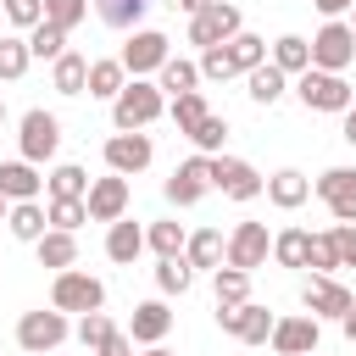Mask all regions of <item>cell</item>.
Listing matches in <instances>:
<instances>
[{"label": "cell", "mask_w": 356, "mask_h": 356, "mask_svg": "<svg viewBox=\"0 0 356 356\" xmlns=\"http://www.w3.org/2000/svg\"><path fill=\"white\" fill-rule=\"evenodd\" d=\"M317 339H323V323L306 312V317H278V328H273V350L278 356H317Z\"/></svg>", "instance_id": "cell-16"}, {"label": "cell", "mask_w": 356, "mask_h": 356, "mask_svg": "<svg viewBox=\"0 0 356 356\" xmlns=\"http://www.w3.org/2000/svg\"><path fill=\"white\" fill-rule=\"evenodd\" d=\"M83 17H89V0H44V22L61 33H72Z\"/></svg>", "instance_id": "cell-40"}, {"label": "cell", "mask_w": 356, "mask_h": 356, "mask_svg": "<svg viewBox=\"0 0 356 356\" xmlns=\"http://www.w3.org/2000/svg\"><path fill=\"white\" fill-rule=\"evenodd\" d=\"M222 50H228V67H234V72H256V67L267 61V39H261V33H234Z\"/></svg>", "instance_id": "cell-31"}, {"label": "cell", "mask_w": 356, "mask_h": 356, "mask_svg": "<svg viewBox=\"0 0 356 356\" xmlns=\"http://www.w3.org/2000/svg\"><path fill=\"white\" fill-rule=\"evenodd\" d=\"M6 22H11V28H28V33H33V28L44 22V0H6Z\"/></svg>", "instance_id": "cell-45"}, {"label": "cell", "mask_w": 356, "mask_h": 356, "mask_svg": "<svg viewBox=\"0 0 356 356\" xmlns=\"http://www.w3.org/2000/svg\"><path fill=\"white\" fill-rule=\"evenodd\" d=\"M217 328L234 334V339H245V345H267L273 328H278V317H273L267 306L245 300V306H217Z\"/></svg>", "instance_id": "cell-9"}, {"label": "cell", "mask_w": 356, "mask_h": 356, "mask_svg": "<svg viewBox=\"0 0 356 356\" xmlns=\"http://www.w3.org/2000/svg\"><path fill=\"white\" fill-rule=\"evenodd\" d=\"M300 300H306V312H312L317 323H323V317H334V323H339V317L356 306V295H350L339 278H317V273L300 284Z\"/></svg>", "instance_id": "cell-13"}, {"label": "cell", "mask_w": 356, "mask_h": 356, "mask_svg": "<svg viewBox=\"0 0 356 356\" xmlns=\"http://www.w3.org/2000/svg\"><path fill=\"white\" fill-rule=\"evenodd\" d=\"M339 139H345V145H356V106L345 111V128H339Z\"/></svg>", "instance_id": "cell-50"}, {"label": "cell", "mask_w": 356, "mask_h": 356, "mask_svg": "<svg viewBox=\"0 0 356 356\" xmlns=\"http://www.w3.org/2000/svg\"><path fill=\"white\" fill-rule=\"evenodd\" d=\"M206 189H211V156L195 150L189 161L172 167V178H167V200H172V206H195Z\"/></svg>", "instance_id": "cell-15"}, {"label": "cell", "mask_w": 356, "mask_h": 356, "mask_svg": "<svg viewBox=\"0 0 356 356\" xmlns=\"http://www.w3.org/2000/svg\"><path fill=\"white\" fill-rule=\"evenodd\" d=\"M211 289H217V306H245V300H250V273L217 267V273H211Z\"/></svg>", "instance_id": "cell-36"}, {"label": "cell", "mask_w": 356, "mask_h": 356, "mask_svg": "<svg viewBox=\"0 0 356 356\" xmlns=\"http://www.w3.org/2000/svg\"><path fill=\"white\" fill-rule=\"evenodd\" d=\"M50 89L56 95H83L89 89V61L78 50H67L61 61H50Z\"/></svg>", "instance_id": "cell-29"}, {"label": "cell", "mask_w": 356, "mask_h": 356, "mask_svg": "<svg viewBox=\"0 0 356 356\" xmlns=\"http://www.w3.org/2000/svg\"><path fill=\"white\" fill-rule=\"evenodd\" d=\"M28 56H33V61H61V56H67V33L50 28V22H39V28L28 33Z\"/></svg>", "instance_id": "cell-37"}, {"label": "cell", "mask_w": 356, "mask_h": 356, "mask_svg": "<svg viewBox=\"0 0 356 356\" xmlns=\"http://www.w3.org/2000/svg\"><path fill=\"white\" fill-rule=\"evenodd\" d=\"M200 78H234V67H228V50L222 44H211V50H200Z\"/></svg>", "instance_id": "cell-46"}, {"label": "cell", "mask_w": 356, "mask_h": 356, "mask_svg": "<svg viewBox=\"0 0 356 356\" xmlns=\"http://www.w3.org/2000/svg\"><path fill=\"white\" fill-rule=\"evenodd\" d=\"M222 256H228V239H222V228H195L189 234V245H184V261L200 273V267H222Z\"/></svg>", "instance_id": "cell-22"}, {"label": "cell", "mask_w": 356, "mask_h": 356, "mask_svg": "<svg viewBox=\"0 0 356 356\" xmlns=\"http://www.w3.org/2000/svg\"><path fill=\"white\" fill-rule=\"evenodd\" d=\"M50 306H56V312H78V317H89V312L106 306V284H100L95 273L67 267V273H56V284H50Z\"/></svg>", "instance_id": "cell-4"}, {"label": "cell", "mask_w": 356, "mask_h": 356, "mask_svg": "<svg viewBox=\"0 0 356 356\" xmlns=\"http://www.w3.org/2000/svg\"><path fill=\"white\" fill-rule=\"evenodd\" d=\"M222 139H228V117H217V111H211V117L189 134V145H195L200 156H217V150H222Z\"/></svg>", "instance_id": "cell-41"}, {"label": "cell", "mask_w": 356, "mask_h": 356, "mask_svg": "<svg viewBox=\"0 0 356 356\" xmlns=\"http://www.w3.org/2000/svg\"><path fill=\"white\" fill-rule=\"evenodd\" d=\"M167 328H172L167 300H139V306H134V317H128V339H134V345H161V339H167Z\"/></svg>", "instance_id": "cell-18"}, {"label": "cell", "mask_w": 356, "mask_h": 356, "mask_svg": "<svg viewBox=\"0 0 356 356\" xmlns=\"http://www.w3.org/2000/svg\"><path fill=\"white\" fill-rule=\"evenodd\" d=\"M356 61V33H350V22H323L317 33H312V67L317 72H345Z\"/></svg>", "instance_id": "cell-8"}, {"label": "cell", "mask_w": 356, "mask_h": 356, "mask_svg": "<svg viewBox=\"0 0 356 356\" xmlns=\"http://www.w3.org/2000/svg\"><path fill=\"white\" fill-rule=\"evenodd\" d=\"M28 61H33V56H28V39H11V33H6V39H0V78H6V83L22 78Z\"/></svg>", "instance_id": "cell-44"}, {"label": "cell", "mask_w": 356, "mask_h": 356, "mask_svg": "<svg viewBox=\"0 0 356 356\" xmlns=\"http://www.w3.org/2000/svg\"><path fill=\"white\" fill-rule=\"evenodd\" d=\"M195 284V267L184 261V256H167V261H156V289L161 295H184Z\"/></svg>", "instance_id": "cell-38"}, {"label": "cell", "mask_w": 356, "mask_h": 356, "mask_svg": "<svg viewBox=\"0 0 356 356\" xmlns=\"http://www.w3.org/2000/svg\"><path fill=\"white\" fill-rule=\"evenodd\" d=\"M312 189H317V200L334 211V222H356V167H328Z\"/></svg>", "instance_id": "cell-14"}, {"label": "cell", "mask_w": 356, "mask_h": 356, "mask_svg": "<svg viewBox=\"0 0 356 356\" xmlns=\"http://www.w3.org/2000/svg\"><path fill=\"white\" fill-rule=\"evenodd\" d=\"M211 189H222L228 200H256L267 195V178L239 156H211Z\"/></svg>", "instance_id": "cell-10"}, {"label": "cell", "mask_w": 356, "mask_h": 356, "mask_svg": "<svg viewBox=\"0 0 356 356\" xmlns=\"http://www.w3.org/2000/svg\"><path fill=\"white\" fill-rule=\"evenodd\" d=\"M306 267H312L317 278H334V273H339V250H334V234H312V256H306Z\"/></svg>", "instance_id": "cell-43"}, {"label": "cell", "mask_w": 356, "mask_h": 356, "mask_svg": "<svg viewBox=\"0 0 356 356\" xmlns=\"http://www.w3.org/2000/svg\"><path fill=\"white\" fill-rule=\"evenodd\" d=\"M72 334V323H67V312H22L17 317V345L28 350V356H44V350H56L61 339Z\"/></svg>", "instance_id": "cell-5"}, {"label": "cell", "mask_w": 356, "mask_h": 356, "mask_svg": "<svg viewBox=\"0 0 356 356\" xmlns=\"http://www.w3.org/2000/svg\"><path fill=\"white\" fill-rule=\"evenodd\" d=\"M122 83H128V67H122L117 56H100V61H89V89H83V95H95V100H117Z\"/></svg>", "instance_id": "cell-25"}, {"label": "cell", "mask_w": 356, "mask_h": 356, "mask_svg": "<svg viewBox=\"0 0 356 356\" xmlns=\"http://www.w3.org/2000/svg\"><path fill=\"white\" fill-rule=\"evenodd\" d=\"M6 217H11V200H6V195H0V222H6Z\"/></svg>", "instance_id": "cell-54"}, {"label": "cell", "mask_w": 356, "mask_h": 356, "mask_svg": "<svg viewBox=\"0 0 356 356\" xmlns=\"http://www.w3.org/2000/svg\"><path fill=\"white\" fill-rule=\"evenodd\" d=\"M33 256H39V267L67 273V267H78V239H72V234H61V228H50V234L33 245Z\"/></svg>", "instance_id": "cell-27"}, {"label": "cell", "mask_w": 356, "mask_h": 356, "mask_svg": "<svg viewBox=\"0 0 356 356\" xmlns=\"http://www.w3.org/2000/svg\"><path fill=\"white\" fill-rule=\"evenodd\" d=\"M234 33H245V17H239L234 0H217V6H206L200 17H189V44H200V50L228 44Z\"/></svg>", "instance_id": "cell-6"}, {"label": "cell", "mask_w": 356, "mask_h": 356, "mask_svg": "<svg viewBox=\"0 0 356 356\" xmlns=\"http://www.w3.org/2000/svg\"><path fill=\"white\" fill-rule=\"evenodd\" d=\"M83 206H89V222H122L128 217V178L122 172H106V178H95L89 184V195H83Z\"/></svg>", "instance_id": "cell-11"}, {"label": "cell", "mask_w": 356, "mask_h": 356, "mask_svg": "<svg viewBox=\"0 0 356 356\" xmlns=\"http://www.w3.org/2000/svg\"><path fill=\"white\" fill-rule=\"evenodd\" d=\"M22 356H28V350H22Z\"/></svg>", "instance_id": "cell-57"}, {"label": "cell", "mask_w": 356, "mask_h": 356, "mask_svg": "<svg viewBox=\"0 0 356 356\" xmlns=\"http://www.w3.org/2000/svg\"><path fill=\"white\" fill-rule=\"evenodd\" d=\"M306 256H312V234L306 228H278L273 234V261L278 267H306Z\"/></svg>", "instance_id": "cell-33"}, {"label": "cell", "mask_w": 356, "mask_h": 356, "mask_svg": "<svg viewBox=\"0 0 356 356\" xmlns=\"http://www.w3.org/2000/svg\"><path fill=\"white\" fill-rule=\"evenodd\" d=\"M72 334H78V345H83V350H100V345L117 334V323H111L106 312H89V317H78V328H72Z\"/></svg>", "instance_id": "cell-39"}, {"label": "cell", "mask_w": 356, "mask_h": 356, "mask_svg": "<svg viewBox=\"0 0 356 356\" xmlns=\"http://www.w3.org/2000/svg\"><path fill=\"white\" fill-rule=\"evenodd\" d=\"M167 117H172V128H178V134L189 139V134H195V128H200V122L211 117V106H206V95L195 89V95H178V100L167 106Z\"/></svg>", "instance_id": "cell-35"}, {"label": "cell", "mask_w": 356, "mask_h": 356, "mask_svg": "<svg viewBox=\"0 0 356 356\" xmlns=\"http://www.w3.org/2000/svg\"><path fill=\"white\" fill-rule=\"evenodd\" d=\"M161 111H167V95H161L150 78H128L122 95L111 100V122H117V134H145Z\"/></svg>", "instance_id": "cell-1"}, {"label": "cell", "mask_w": 356, "mask_h": 356, "mask_svg": "<svg viewBox=\"0 0 356 356\" xmlns=\"http://www.w3.org/2000/svg\"><path fill=\"white\" fill-rule=\"evenodd\" d=\"M17 150H22V161H33V167L56 161V150H61V122H56L44 106L22 111V122H17Z\"/></svg>", "instance_id": "cell-3"}, {"label": "cell", "mask_w": 356, "mask_h": 356, "mask_svg": "<svg viewBox=\"0 0 356 356\" xmlns=\"http://www.w3.org/2000/svg\"><path fill=\"white\" fill-rule=\"evenodd\" d=\"M334 250H339V267H356V222H334Z\"/></svg>", "instance_id": "cell-47"}, {"label": "cell", "mask_w": 356, "mask_h": 356, "mask_svg": "<svg viewBox=\"0 0 356 356\" xmlns=\"http://www.w3.org/2000/svg\"><path fill=\"white\" fill-rule=\"evenodd\" d=\"M267 200H273L278 211H295V206H306V200H312V178H306V172H295V167H278V172L267 178Z\"/></svg>", "instance_id": "cell-20"}, {"label": "cell", "mask_w": 356, "mask_h": 356, "mask_svg": "<svg viewBox=\"0 0 356 356\" xmlns=\"http://www.w3.org/2000/svg\"><path fill=\"white\" fill-rule=\"evenodd\" d=\"M145 250H150V245H145V228H139V222H128V217H122V222H111V228H106V256H111L117 267H134Z\"/></svg>", "instance_id": "cell-21"}, {"label": "cell", "mask_w": 356, "mask_h": 356, "mask_svg": "<svg viewBox=\"0 0 356 356\" xmlns=\"http://www.w3.org/2000/svg\"><path fill=\"white\" fill-rule=\"evenodd\" d=\"M156 89H161V95H172V100H178V95H195V89H200V61L167 56V67L156 72Z\"/></svg>", "instance_id": "cell-26"}, {"label": "cell", "mask_w": 356, "mask_h": 356, "mask_svg": "<svg viewBox=\"0 0 356 356\" xmlns=\"http://www.w3.org/2000/svg\"><path fill=\"white\" fill-rule=\"evenodd\" d=\"M295 95L306 111H334V117H345L356 106V89L345 83V72H317V67H306L295 78Z\"/></svg>", "instance_id": "cell-2"}, {"label": "cell", "mask_w": 356, "mask_h": 356, "mask_svg": "<svg viewBox=\"0 0 356 356\" xmlns=\"http://www.w3.org/2000/svg\"><path fill=\"white\" fill-rule=\"evenodd\" d=\"M145 245L167 261V256H184V245H189V228L184 222H172V217H161V222H150L145 228Z\"/></svg>", "instance_id": "cell-32"}, {"label": "cell", "mask_w": 356, "mask_h": 356, "mask_svg": "<svg viewBox=\"0 0 356 356\" xmlns=\"http://www.w3.org/2000/svg\"><path fill=\"white\" fill-rule=\"evenodd\" d=\"M150 156H156L150 134H111V139H106V167H111V172H122V178L145 172V167H150Z\"/></svg>", "instance_id": "cell-17"}, {"label": "cell", "mask_w": 356, "mask_h": 356, "mask_svg": "<svg viewBox=\"0 0 356 356\" xmlns=\"http://www.w3.org/2000/svg\"><path fill=\"white\" fill-rule=\"evenodd\" d=\"M284 89H289V78H284L273 61H261L256 72H245V95H250L256 106H278V100H284Z\"/></svg>", "instance_id": "cell-30"}, {"label": "cell", "mask_w": 356, "mask_h": 356, "mask_svg": "<svg viewBox=\"0 0 356 356\" xmlns=\"http://www.w3.org/2000/svg\"><path fill=\"white\" fill-rule=\"evenodd\" d=\"M89 184H95V178H89L78 161H56V167H50V178H44V195H50V200H83V195H89Z\"/></svg>", "instance_id": "cell-23"}, {"label": "cell", "mask_w": 356, "mask_h": 356, "mask_svg": "<svg viewBox=\"0 0 356 356\" xmlns=\"http://www.w3.org/2000/svg\"><path fill=\"white\" fill-rule=\"evenodd\" d=\"M273 256V239H267V222H239L234 234H228V256H222V267H239V273H256L261 261Z\"/></svg>", "instance_id": "cell-12"}, {"label": "cell", "mask_w": 356, "mask_h": 356, "mask_svg": "<svg viewBox=\"0 0 356 356\" xmlns=\"http://www.w3.org/2000/svg\"><path fill=\"white\" fill-rule=\"evenodd\" d=\"M0 128H6V100H0Z\"/></svg>", "instance_id": "cell-55"}, {"label": "cell", "mask_w": 356, "mask_h": 356, "mask_svg": "<svg viewBox=\"0 0 356 356\" xmlns=\"http://www.w3.org/2000/svg\"><path fill=\"white\" fill-rule=\"evenodd\" d=\"M312 6H317L328 22H339V11H356V0H312Z\"/></svg>", "instance_id": "cell-49"}, {"label": "cell", "mask_w": 356, "mask_h": 356, "mask_svg": "<svg viewBox=\"0 0 356 356\" xmlns=\"http://www.w3.org/2000/svg\"><path fill=\"white\" fill-rule=\"evenodd\" d=\"M39 189H44V172L33 167V161H0V195L17 206V200H39Z\"/></svg>", "instance_id": "cell-19"}, {"label": "cell", "mask_w": 356, "mask_h": 356, "mask_svg": "<svg viewBox=\"0 0 356 356\" xmlns=\"http://www.w3.org/2000/svg\"><path fill=\"white\" fill-rule=\"evenodd\" d=\"M150 6H156V0H95L100 22H106V28H122V33H134V28H139V17H145Z\"/></svg>", "instance_id": "cell-34"}, {"label": "cell", "mask_w": 356, "mask_h": 356, "mask_svg": "<svg viewBox=\"0 0 356 356\" xmlns=\"http://www.w3.org/2000/svg\"><path fill=\"white\" fill-rule=\"evenodd\" d=\"M350 33H356V17H350Z\"/></svg>", "instance_id": "cell-56"}, {"label": "cell", "mask_w": 356, "mask_h": 356, "mask_svg": "<svg viewBox=\"0 0 356 356\" xmlns=\"http://www.w3.org/2000/svg\"><path fill=\"white\" fill-rule=\"evenodd\" d=\"M273 67H278L284 78H300V72L312 67V39H300V33L273 39Z\"/></svg>", "instance_id": "cell-28"}, {"label": "cell", "mask_w": 356, "mask_h": 356, "mask_svg": "<svg viewBox=\"0 0 356 356\" xmlns=\"http://www.w3.org/2000/svg\"><path fill=\"white\" fill-rule=\"evenodd\" d=\"M44 211H50V228H61V234H78V222H89L83 200H44Z\"/></svg>", "instance_id": "cell-42"}, {"label": "cell", "mask_w": 356, "mask_h": 356, "mask_svg": "<svg viewBox=\"0 0 356 356\" xmlns=\"http://www.w3.org/2000/svg\"><path fill=\"white\" fill-rule=\"evenodd\" d=\"M6 228H11L22 245H39V239L50 234V211H44L39 200H17V206H11V217H6Z\"/></svg>", "instance_id": "cell-24"}, {"label": "cell", "mask_w": 356, "mask_h": 356, "mask_svg": "<svg viewBox=\"0 0 356 356\" xmlns=\"http://www.w3.org/2000/svg\"><path fill=\"white\" fill-rule=\"evenodd\" d=\"M139 356H172V350H167V345H145Z\"/></svg>", "instance_id": "cell-53"}, {"label": "cell", "mask_w": 356, "mask_h": 356, "mask_svg": "<svg viewBox=\"0 0 356 356\" xmlns=\"http://www.w3.org/2000/svg\"><path fill=\"white\" fill-rule=\"evenodd\" d=\"M167 56H172L167 33H156V28H134L117 61L128 67V78H150V72H161V67H167Z\"/></svg>", "instance_id": "cell-7"}, {"label": "cell", "mask_w": 356, "mask_h": 356, "mask_svg": "<svg viewBox=\"0 0 356 356\" xmlns=\"http://www.w3.org/2000/svg\"><path fill=\"white\" fill-rule=\"evenodd\" d=\"M178 6H184L189 17H200V11H206V6H217V0H178Z\"/></svg>", "instance_id": "cell-52"}, {"label": "cell", "mask_w": 356, "mask_h": 356, "mask_svg": "<svg viewBox=\"0 0 356 356\" xmlns=\"http://www.w3.org/2000/svg\"><path fill=\"white\" fill-rule=\"evenodd\" d=\"M339 328H345V339H350V345H356V306H350V312H345V317H339Z\"/></svg>", "instance_id": "cell-51"}, {"label": "cell", "mask_w": 356, "mask_h": 356, "mask_svg": "<svg viewBox=\"0 0 356 356\" xmlns=\"http://www.w3.org/2000/svg\"><path fill=\"white\" fill-rule=\"evenodd\" d=\"M95 356H134V339H128V328H117V334H111V339H106Z\"/></svg>", "instance_id": "cell-48"}]
</instances>
